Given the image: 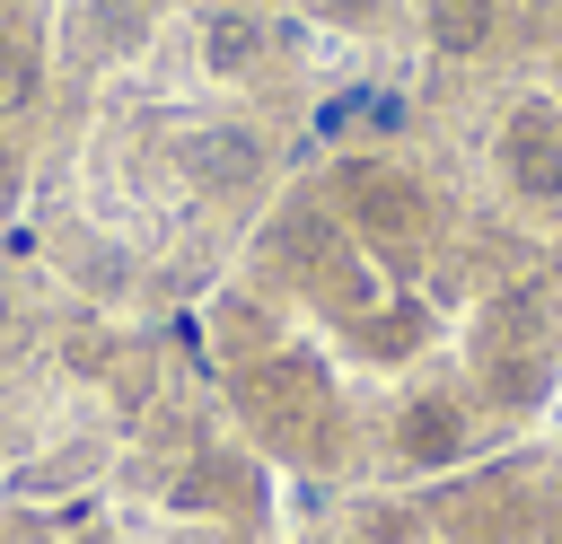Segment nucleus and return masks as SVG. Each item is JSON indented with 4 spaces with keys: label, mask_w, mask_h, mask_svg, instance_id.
Listing matches in <instances>:
<instances>
[{
    "label": "nucleus",
    "mask_w": 562,
    "mask_h": 544,
    "mask_svg": "<svg viewBox=\"0 0 562 544\" xmlns=\"http://www.w3.org/2000/svg\"><path fill=\"white\" fill-rule=\"evenodd\" d=\"M342 193H351V219H360L386 254H413V246L430 237V202H422L413 175H395V167H351Z\"/></svg>",
    "instance_id": "1"
},
{
    "label": "nucleus",
    "mask_w": 562,
    "mask_h": 544,
    "mask_svg": "<svg viewBox=\"0 0 562 544\" xmlns=\"http://www.w3.org/2000/svg\"><path fill=\"white\" fill-rule=\"evenodd\" d=\"M501 149H509V184L518 193H536V202L562 193V123H553V105H518Z\"/></svg>",
    "instance_id": "2"
},
{
    "label": "nucleus",
    "mask_w": 562,
    "mask_h": 544,
    "mask_svg": "<svg viewBox=\"0 0 562 544\" xmlns=\"http://www.w3.org/2000/svg\"><path fill=\"white\" fill-rule=\"evenodd\" d=\"M176 158H184V175H193V184H211V193H237V184L263 167V149H255L246 132H184V149H176Z\"/></svg>",
    "instance_id": "3"
},
{
    "label": "nucleus",
    "mask_w": 562,
    "mask_h": 544,
    "mask_svg": "<svg viewBox=\"0 0 562 544\" xmlns=\"http://www.w3.org/2000/svg\"><path fill=\"white\" fill-rule=\"evenodd\" d=\"M395 447H404V465H448V456L465 447V412H457L448 395H422V404H404Z\"/></svg>",
    "instance_id": "4"
},
{
    "label": "nucleus",
    "mask_w": 562,
    "mask_h": 544,
    "mask_svg": "<svg viewBox=\"0 0 562 544\" xmlns=\"http://www.w3.org/2000/svg\"><path fill=\"white\" fill-rule=\"evenodd\" d=\"M422 26H430V44H439V53H457V61H465V53H483V44H492L501 9H492V0H422Z\"/></svg>",
    "instance_id": "5"
},
{
    "label": "nucleus",
    "mask_w": 562,
    "mask_h": 544,
    "mask_svg": "<svg viewBox=\"0 0 562 544\" xmlns=\"http://www.w3.org/2000/svg\"><path fill=\"white\" fill-rule=\"evenodd\" d=\"M263 53V18L255 9H211L202 18V70H246Z\"/></svg>",
    "instance_id": "6"
},
{
    "label": "nucleus",
    "mask_w": 562,
    "mask_h": 544,
    "mask_svg": "<svg viewBox=\"0 0 562 544\" xmlns=\"http://www.w3.org/2000/svg\"><path fill=\"white\" fill-rule=\"evenodd\" d=\"M325 254H334L325 219H316V211H290V219H281V237H272V263H325Z\"/></svg>",
    "instance_id": "7"
},
{
    "label": "nucleus",
    "mask_w": 562,
    "mask_h": 544,
    "mask_svg": "<svg viewBox=\"0 0 562 544\" xmlns=\"http://www.w3.org/2000/svg\"><path fill=\"white\" fill-rule=\"evenodd\" d=\"M316 281H325V307H342V316H360V307H369V272H360V263L325 254V263H316Z\"/></svg>",
    "instance_id": "8"
},
{
    "label": "nucleus",
    "mask_w": 562,
    "mask_h": 544,
    "mask_svg": "<svg viewBox=\"0 0 562 544\" xmlns=\"http://www.w3.org/2000/svg\"><path fill=\"white\" fill-rule=\"evenodd\" d=\"M413 333H422V316H369V325H360V342H369V351H404Z\"/></svg>",
    "instance_id": "9"
},
{
    "label": "nucleus",
    "mask_w": 562,
    "mask_h": 544,
    "mask_svg": "<svg viewBox=\"0 0 562 544\" xmlns=\"http://www.w3.org/2000/svg\"><path fill=\"white\" fill-rule=\"evenodd\" d=\"M26 97V53H0V105Z\"/></svg>",
    "instance_id": "10"
},
{
    "label": "nucleus",
    "mask_w": 562,
    "mask_h": 544,
    "mask_svg": "<svg viewBox=\"0 0 562 544\" xmlns=\"http://www.w3.org/2000/svg\"><path fill=\"white\" fill-rule=\"evenodd\" d=\"M316 9H325V18H369L378 0H316Z\"/></svg>",
    "instance_id": "11"
},
{
    "label": "nucleus",
    "mask_w": 562,
    "mask_h": 544,
    "mask_svg": "<svg viewBox=\"0 0 562 544\" xmlns=\"http://www.w3.org/2000/svg\"><path fill=\"white\" fill-rule=\"evenodd\" d=\"M18 193V158H9V140H0V202Z\"/></svg>",
    "instance_id": "12"
},
{
    "label": "nucleus",
    "mask_w": 562,
    "mask_h": 544,
    "mask_svg": "<svg viewBox=\"0 0 562 544\" xmlns=\"http://www.w3.org/2000/svg\"><path fill=\"white\" fill-rule=\"evenodd\" d=\"M0 333H9V307H0Z\"/></svg>",
    "instance_id": "13"
}]
</instances>
